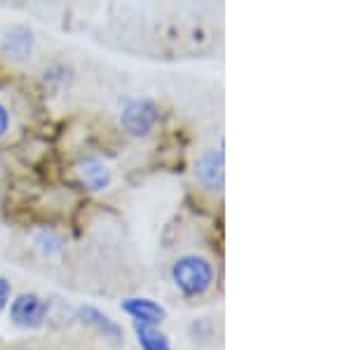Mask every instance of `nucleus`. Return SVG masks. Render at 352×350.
I'll use <instances>...</instances> for the list:
<instances>
[{"label":"nucleus","mask_w":352,"mask_h":350,"mask_svg":"<svg viewBox=\"0 0 352 350\" xmlns=\"http://www.w3.org/2000/svg\"><path fill=\"white\" fill-rule=\"evenodd\" d=\"M172 282L186 298H200L214 287V266L200 254H184L172 263Z\"/></svg>","instance_id":"f257e3e1"},{"label":"nucleus","mask_w":352,"mask_h":350,"mask_svg":"<svg viewBox=\"0 0 352 350\" xmlns=\"http://www.w3.org/2000/svg\"><path fill=\"white\" fill-rule=\"evenodd\" d=\"M118 120L127 137L146 139L160 125V106L148 97H132L122 104Z\"/></svg>","instance_id":"f03ea898"},{"label":"nucleus","mask_w":352,"mask_h":350,"mask_svg":"<svg viewBox=\"0 0 352 350\" xmlns=\"http://www.w3.org/2000/svg\"><path fill=\"white\" fill-rule=\"evenodd\" d=\"M192 174L195 182L209 193H221L226 186V160L223 149H207L197 155L195 165H192Z\"/></svg>","instance_id":"7ed1b4c3"},{"label":"nucleus","mask_w":352,"mask_h":350,"mask_svg":"<svg viewBox=\"0 0 352 350\" xmlns=\"http://www.w3.org/2000/svg\"><path fill=\"white\" fill-rule=\"evenodd\" d=\"M8 306H10V320H12V325L21 327V329H41L50 310V303L43 296L33 294V292L19 294Z\"/></svg>","instance_id":"20e7f679"},{"label":"nucleus","mask_w":352,"mask_h":350,"mask_svg":"<svg viewBox=\"0 0 352 350\" xmlns=\"http://www.w3.org/2000/svg\"><path fill=\"white\" fill-rule=\"evenodd\" d=\"M0 52L12 64H26L36 52V36L24 24H12L0 36Z\"/></svg>","instance_id":"39448f33"},{"label":"nucleus","mask_w":352,"mask_h":350,"mask_svg":"<svg viewBox=\"0 0 352 350\" xmlns=\"http://www.w3.org/2000/svg\"><path fill=\"white\" fill-rule=\"evenodd\" d=\"M76 172H78V177H80L85 188L94 190V193L111 188V184H113V169L109 167V162L99 155H82L80 160L76 162Z\"/></svg>","instance_id":"423d86ee"},{"label":"nucleus","mask_w":352,"mask_h":350,"mask_svg":"<svg viewBox=\"0 0 352 350\" xmlns=\"http://www.w3.org/2000/svg\"><path fill=\"white\" fill-rule=\"evenodd\" d=\"M122 313H127L134 322H144V325H157L160 327L167 318V310H164L160 303H155L153 298H144V296H129L122 298L120 303Z\"/></svg>","instance_id":"0eeeda50"},{"label":"nucleus","mask_w":352,"mask_h":350,"mask_svg":"<svg viewBox=\"0 0 352 350\" xmlns=\"http://www.w3.org/2000/svg\"><path fill=\"white\" fill-rule=\"evenodd\" d=\"M78 318L104 338H111V341H120L122 338V327L116 320H111V315H106L104 310L94 306H80L78 308Z\"/></svg>","instance_id":"6e6552de"},{"label":"nucleus","mask_w":352,"mask_h":350,"mask_svg":"<svg viewBox=\"0 0 352 350\" xmlns=\"http://www.w3.org/2000/svg\"><path fill=\"white\" fill-rule=\"evenodd\" d=\"M134 334L141 350H172V343H169L167 334L160 331L157 325L134 322Z\"/></svg>","instance_id":"1a4fd4ad"},{"label":"nucleus","mask_w":352,"mask_h":350,"mask_svg":"<svg viewBox=\"0 0 352 350\" xmlns=\"http://www.w3.org/2000/svg\"><path fill=\"white\" fill-rule=\"evenodd\" d=\"M33 242H36V247L45 254V256H56V254L64 250V240H61V235L54 233V230H47V228L38 230Z\"/></svg>","instance_id":"9d476101"},{"label":"nucleus","mask_w":352,"mask_h":350,"mask_svg":"<svg viewBox=\"0 0 352 350\" xmlns=\"http://www.w3.org/2000/svg\"><path fill=\"white\" fill-rule=\"evenodd\" d=\"M64 76H68V71L64 69V66H54V69H47V71H45V78H43V80H45V85H47V83H56L59 87H66L71 78H64Z\"/></svg>","instance_id":"9b49d317"},{"label":"nucleus","mask_w":352,"mask_h":350,"mask_svg":"<svg viewBox=\"0 0 352 350\" xmlns=\"http://www.w3.org/2000/svg\"><path fill=\"white\" fill-rule=\"evenodd\" d=\"M10 296H12V285H10L8 278H0V310L8 308Z\"/></svg>","instance_id":"f8f14e48"},{"label":"nucleus","mask_w":352,"mask_h":350,"mask_svg":"<svg viewBox=\"0 0 352 350\" xmlns=\"http://www.w3.org/2000/svg\"><path fill=\"white\" fill-rule=\"evenodd\" d=\"M10 125H12V118H10V111L8 106L0 101V139L5 137V134L10 132Z\"/></svg>","instance_id":"ddd939ff"}]
</instances>
